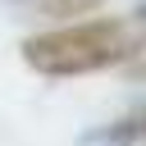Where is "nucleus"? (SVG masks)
Listing matches in <instances>:
<instances>
[{
  "label": "nucleus",
  "mask_w": 146,
  "mask_h": 146,
  "mask_svg": "<svg viewBox=\"0 0 146 146\" xmlns=\"http://www.w3.org/2000/svg\"><path fill=\"white\" fill-rule=\"evenodd\" d=\"M91 141H110V146H128V141H146V105L128 110L119 123H105Z\"/></svg>",
  "instance_id": "2"
},
{
  "label": "nucleus",
  "mask_w": 146,
  "mask_h": 146,
  "mask_svg": "<svg viewBox=\"0 0 146 146\" xmlns=\"http://www.w3.org/2000/svg\"><path fill=\"white\" fill-rule=\"evenodd\" d=\"M132 14H137V23H146V0H141V5L132 9Z\"/></svg>",
  "instance_id": "4"
},
{
  "label": "nucleus",
  "mask_w": 146,
  "mask_h": 146,
  "mask_svg": "<svg viewBox=\"0 0 146 146\" xmlns=\"http://www.w3.org/2000/svg\"><path fill=\"white\" fill-rule=\"evenodd\" d=\"M141 50H146L141 23L91 18V23H68V27H50V32L27 36L23 41V64L46 73V78H82V73L132 64Z\"/></svg>",
  "instance_id": "1"
},
{
  "label": "nucleus",
  "mask_w": 146,
  "mask_h": 146,
  "mask_svg": "<svg viewBox=\"0 0 146 146\" xmlns=\"http://www.w3.org/2000/svg\"><path fill=\"white\" fill-rule=\"evenodd\" d=\"M41 18H73V14H87V9H96L100 0H27Z\"/></svg>",
  "instance_id": "3"
}]
</instances>
